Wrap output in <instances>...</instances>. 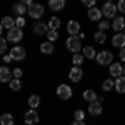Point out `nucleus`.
Listing matches in <instances>:
<instances>
[{
  "label": "nucleus",
  "instance_id": "0eeeda50",
  "mask_svg": "<svg viewBox=\"0 0 125 125\" xmlns=\"http://www.w3.org/2000/svg\"><path fill=\"white\" fill-rule=\"evenodd\" d=\"M67 30L72 37H77V35H80V23L77 20H70L67 23Z\"/></svg>",
  "mask_w": 125,
  "mask_h": 125
},
{
  "label": "nucleus",
  "instance_id": "393cba45",
  "mask_svg": "<svg viewBox=\"0 0 125 125\" xmlns=\"http://www.w3.org/2000/svg\"><path fill=\"white\" fill-rule=\"evenodd\" d=\"M40 105V97L39 95H32L29 98V107H32V110H35Z\"/></svg>",
  "mask_w": 125,
  "mask_h": 125
},
{
  "label": "nucleus",
  "instance_id": "b1692460",
  "mask_svg": "<svg viewBox=\"0 0 125 125\" xmlns=\"http://www.w3.org/2000/svg\"><path fill=\"white\" fill-rule=\"evenodd\" d=\"M0 124L2 125H13V117L10 114H3L0 117Z\"/></svg>",
  "mask_w": 125,
  "mask_h": 125
},
{
  "label": "nucleus",
  "instance_id": "39448f33",
  "mask_svg": "<svg viewBox=\"0 0 125 125\" xmlns=\"http://www.w3.org/2000/svg\"><path fill=\"white\" fill-rule=\"evenodd\" d=\"M22 37H23V33H22V29H12L9 30V35H7V40H10L12 43H17V42H20L22 40Z\"/></svg>",
  "mask_w": 125,
  "mask_h": 125
},
{
  "label": "nucleus",
  "instance_id": "e433bc0d",
  "mask_svg": "<svg viewBox=\"0 0 125 125\" xmlns=\"http://www.w3.org/2000/svg\"><path fill=\"white\" fill-rule=\"evenodd\" d=\"M117 9L120 10L122 13H125V0H120V2L117 3Z\"/></svg>",
  "mask_w": 125,
  "mask_h": 125
},
{
  "label": "nucleus",
  "instance_id": "c03bdc74",
  "mask_svg": "<svg viewBox=\"0 0 125 125\" xmlns=\"http://www.w3.org/2000/svg\"><path fill=\"white\" fill-rule=\"evenodd\" d=\"M124 35H125V30H124Z\"/></svg>",
  "mask_w": 125,
  "mask_h": 125
},
{
  "label": "nucleus",
  "instance_id": "1a4fd4ad",
  "mask_svg": "<svg viewBox=\"0 0 125 125\" xmlns=\"http://www.w3.org/2000/svg\"><path fill=\"white\" fill-rule=\"evenodd\" d=\"M29 15L32 17V19H40V17L43 15V5L35 3L33 7H30L29 9Z\"/></svg>",
  "mask_w": 125,
  "mask_h": 125
},
{
  "label": "nucleus",
  "instance_id": "dca6fc26",
  "mask_svg": "<svg viewBox=\"0 0 125 125\" xmlns=\"http://www.w3.org/2000/svg\"><path fill=\"white\" fill-rule=\"evenodd\" d=\"M48 7L52 10H55V12H58V10H62L65 7V0H50L48 2Z\"/></svg>",
  "mask_w": 125,
  "mask_h": 125
},
{
  "label": "nucleus",
  "instance_id": "412c9836",
  "mask_svg": "<svg viewBox=\"0 0 125 125\" xmlns=\"http://www.w3.org/2000/svg\"><path fill=\"white\" fill-rule=\"evenodd\" d=\"M115 90L118 94H125V77H118L115 80Z\"/></svg>",
  "mask_w": 125,
  "mask_h": 125
},
{
  "label": "nucleus",
  "instance_id": "72a5a7b5",
  "mask_svg": "<svg viewBox=\"0 0 125 125\" xmlns=\"http://www.w3.org/2000/svg\"><path fill=\"white\" fill-rule=\"evenodd\" d=\"M83 117H85V112L83 110H77L75 112V122H83Z\"/></svg>",
  "mask_w": 125,
  "mask_h": 125
},
{
  "label": "nucleus",
  "instance_id": "a19ab883",
  "mask_svg": "<svg viewBox=\"0 0 125 125\" xmlns=\"http://www.w3.org/2000/svg\"><path fill=\"white\" fill-rule=\"evenodd\" d=\"M10 60H13V58L10 57V55H5V57H3V62H5V63H9Z\"/></svg>",
  "mask_w": 125,
  "mask_h": 125
},
{
  "label": "nucleus",
  "instance_id": "4c0bfd02",
  "mask_svg": "<svg viewBox=\"0 0 125 125\" xmlns=\"http://www.w3.org/2000/svg\"><path fill=\"white\" fill-rule=\"evenodd\" d=\"M12 73H13V78H19V80L22 78V70H20V68H15Z\"/></svg>",
  "mask_w": 125,
  "mask_h": 125
},
{
  "label": "nucleus",
  "instance_id": "a878e982",
  "mask_svg": "<svg viewBox=\"0 0 125 125\" xmlns=\"http://www.w3.org/2000/svg\"><path fill=\"white\" fill-rule=\"evenodd\" d=\"M9 85H10V90H15V92H19L20 88H22V83H20L19 78H12L9 82Z\"/></svg>",
  "mask_w": 125,
  "mask_h": 125
},
{
  "label": "nucleus",
  "instance_id": "58836bf2",
  "mask_svg": "<svg viewBox=\"0 0 125 125\" xmlns=\"http://www.w3.org/2000/svg\"><path fill=\"white\" fill-rule=\"evenodd\" d=\"M83 5L90 7V9H94V5H95V0H83Z\"/></svg>",
  "mask_w": 125,
  "mask_h": 125
},
{
  "label": "nucleus",
  "instance_id": "79ce46f5",
  "mask_svg": "<svg viewBox=\"0 0 125 125\" xmlns=\"http://www.w3.org/2000/svg\"><path fill=\"white\" fill-rule=\"evenodd\" d=\"M72 125H85V124H83V122H73Z\"/></svg>",
  "mask_w": 125,
  "mask_h": 125
},
{
  "label": "nucleus",
  "instance_id": "37998d69",
  "mask_svg": "<svg viewBox=\"0 0 125 125\" xmlns=\"http://www.w3.org/2000/svg\"><path fill=\"white\" fill-rule=\"evenodd\" d=\"M124 77H125V67H124Z\"/></svg>",
  "mask_w": 125,
  "mask_h": 125
},
{
  "label": "nucleus",
  "instance_id": "f03ea898",
  "mask_svg": "<svg viewBox=\"0 0 125 125\" xmlns=\"http://www.w3.org/2000/svg\"><path fill=\"white\" fill-rule=\"evenodd\" d=\"M65 45H67V48L70 50V52H73V53H78L80 48H82V43H80L78 37H70V39H67Z\"/></svg>",
  "mask_w": 125,
  "mask_h": 125
},
{
  "label": "nucleus",
  "instance_id": "9d476101",
  "mask_svg": "<svg viewBox=\"0 0 125 125\" xmlns=\"http://www.w3.org/2000/svg\"><path fill=\"white\" fill-rule=\"evenodd\" d=\"M10 57L13 58V60H23L25 58V50H23V47L15 45V47L10 50Z\"/></svg>",
  "mask_w": 125,
  "mask_h": 125
},
{
  "label": "nucleus",
  "instance_id": "2eb2a0df",
  "mask_svg": "<svg viewBox=\"0 0 125 125\" xmlns=\"http://www.w3.org/2000/svg\"><path fill=\"white\" fill-rule=\"evenodd\" d=\"M48 23H43V22H39V23H35V27H33V32L37 33V35H43V33H48Z\"/></svg>",
  "mask_w": 125,
  "mask_h": 125
},
{
  "label": "nucleus",
  "instance_id": "f3484780",
  "mask_svg": "<svg viewBox=\"0 0 125 125\" xmlns=\"http://www.w3.org/2000/svg\"><path fill=\"white\" fill-rule=\"evenodd\" d=\"M2 29H7V30L15 29V20L12 17H3L2 19Z\"/></svg>",
  "mask_w": 125,
  "mask_h": 125
},
{
  "label": "nucleus",
  "instance_id": "5701e85b",
  "mask_svg": "<svg viewBox=\"0 0 125 125\" xmlns=\"http://www.w3.org/2000/svg\"><path fill=\"white\" fill-rule=\"evenodd\" d=\"M83 98H85L87 102H90V104L98 100V98H97V94L94 92V90H85V92H83Z\"/></svg>",
  "mask_w": 125,
  "mask_h": 125
},
{
  "label": "nucleus",
  "instance_id": "f8f14e48",
  "mask_svg": "<svg viewBox=\"0 0 125 125\" xmlns=\"http://www.w3.org/2000/svg\"><path fill=\"white\" fill-rule=\"evenodd\" d=\"M112 29L115 30V33H120V30H125L124 17H115V19H114V23H112Z\"/></svg>",
  "mask_w": 125,
  "mask_h": 125
},
{
  "label": "nucleus",
  "instance_id": "423d86ee",
  "mask_svg": "<svg viewBox=\"0 0 125 125\" xmlns=\"http://www.w3.org/2000/svg\"><path fill=\"white\" fill-rule=\"evenodd\" d=\"M57 95L62 98V100H68L70 97H72V88L68 85H58V88H57Z\"/></svg>",
  "mask_w": 125,
  "mask_h": 125
},
{
  "label": "nucleus",
  "instance_id": "7ed1b4c3",
  "mask_svg": "<svg viewBox=\"0 0 125 125\" xmlns=\"http://www.w3.org/2000/svg\"><path fill=\"white\" fill-rule=\"evenodd\" d=\"M117 5H114L112 2H107V3H104V7H102V13L105 15L107 19H114L117 13Z\"/></svg>",
  "mask_w": 125,
  "mask_h": 125
},
{
  "label": "nucleus",
  "instance_id": "4468645a",
  "mask_svg": "<svg viewBox=\"0 0 125 125\" xmlns=\"http://www.w3.org/2000/svg\"><path fill=\"white\" fill-rule=\"evenodd\" d=\"M122 73H124V67L120 63H112L110 65V75L112 77L118 78V77H122Z\"/></svg>",
  "mask_w": 125,
  "mask_h": 125
},
{
  "label": "nucleus",
  "instance_id": "f704fd0d",
  "mask_svg": "<svg viewBox=\"0 0 125 125\" xmlns=\"http://www.w3.org/2000/svg\"><path fill=\"white\" fill-rule=\"evenodd\" d=\"M98 29H100V32H105L107 29H110V23H108L107 20H104V22H100V25H98Z\"/></svg>",
  "mask_w": 125,
  "mask_h": 125
},
{
  "label": "nucleus",
  "instance_id": "f257e3e1",
  "mask_svg": "<svg viewBox=\"0 0 125 125\" xmlns=\"http://www.w3.org/2000/svg\"><path fill=\"white\" fill-rule=\"evenodd\" d=\"M97 63L98 65H112V60H114V55L110 53V52H100V53H97Z\"/></svg>",
  "mask_w": 125,
  "mask_h": 125
},
{
  "label": "nucleus",
  "instance_id": "6ab92c4d",
  "mask_svg": "<svg viewBox=\"0 0 125 125\" xmlns=\"http://www.w3.org/2000/svg\"><path fill=\"white\" fill-rule=\"evenodd\" d=\"M102 15H104V13H102V10L97 9V7H94V9L88 10V19H90V20H100Z\"/></svg>",
  "mask_w": 125,
  "mask_h": 125
},
{
  "label": "nucleus",
  "instance_id": "20e7f679",
  "mask_svg": "<svg viewBox=\"0 0 125 125\" xmlns=\"http://www.w3.org/2000/svg\"><path fill=\"white\" fill-rule=\"evenodd\" d=\"M102 102H104V98H98L97 102H92L90 107H88V114L94 117H98L102 114Z\"/></svg>",
  "mask_w": 125,
  "mask_h": 125
},
{
  "label": "nucleus",
  "instance_id": "ddd939ff",
  "mask_svg": "<svg viewBox=\"0 0 125 125\" xmlns=\"http://www.w3.org/2000/svg\"><path fill=\"white\" fill-rule=\"evenodd\" d=\"M112 43H114V47L125 48V35L124 33H115L114 39H112Z\"/></svg>",
  "mask_w": 125,
  "mask_h": 125
},
{
  "label": "nucleus",
  "instance_id": "aec40b11",
  "mask_svg": "<svg viewBox=\"0 0 125 125\" xmlns=\"http://www.w3.org/2000/svg\"><path fill=\"white\" fill-rule=\"evenodd\" d=\"M40 52L45 53V55H50V53L53 52V43H52V42H43V43L40 45Z\"/></svg>",
  "mask_w": 125,
  "mask_h": 125
},
{
  "label": "nucleus",
  "instance_id": "473e14b6",
  "mask_svg": "<svg viewBox=\"0 0 125 125\" xmlns=\"http://www.w3.org/2000/svg\"><path fill=\"white\" fill-rule=\"evenodd\" d=\"M15 27H17V29L25 27V19H23V17H17V19H15Z\"/></svg>",
  "mask_w": 125,
  "mask_h": 125
},
{
  "label": "nucleus",
  "instance_id": "7c9ffc66",
  "mask_svg": "<svg viewBox=\"0 0 125 125\" xmlns=\"http://www.w3.org/2000/svg\"><path fill=\"white\" fill-rule=\"evenodd\" d=\"M72 62H73V65L78 67L82 62H83V55L82 53H73V58H72Z\"/></svg>",
  "mask_w": 125,
  "mask_h": 125
},
{
  "label": "nucleus",
  "instance_id": "c85d7f7f",
  "mask_svg": "<svg viewBox=\"0 0 125 125\" xmlns=\"http://www.w3.org/2000/svg\"><path fill=\"white\" fill-rule=\"evenodd\" d=\"M83 57L94 58V57H97V53H95V50H94L92 47H83Z\"/></svg>",
  "mask_w": 125,
  "mask_h": 125
},
{
  "label": "nucleus",
  "instance_id": "9b49d317",
  "mask_svg": "<svg viewBox=\"0 0 125 125\" xmlns=\"http://www.w3.org/2000/svg\"><path fill=\"white\" fill-rule=\"evenodd\" d=\"M39 122V114H37V110H29L27 114H25V124L27 125H33Z\"/></svg>",
  "mask_w": 125,
  "mask_h": 125
},
{
  "label": "nucleus",
  "instance_id": "bb28decb",
  "mask_svg": "<svg viewBox=\"0 0 125 125\" xmlns=\"http://www.w3.org/2000/svg\"><path fill=\"white\" fill-rule=\"evenodd\" d=\"M102 88L105 90V92H110L112 88H115V80H104V83H102Z\"/></svg>",
  "mask_w": 125,
  "mask_h": 125
},
{
  "label": "nucleus",
  "instance_id": "c9c22d12",
  "mask_svg": "<svg viewBox=\"0 0 125 125\" xmlns=\"http://www.w3.org/2000/svg\"><path fill=\"white\" fill-rule=\"evenodd\" d=\"M0 52H2V53H5V52H7V39H2V40H0Z\"/></svg>",
  "mask_w": 125,
  "mask_h": 125
},
{
  "label": "nucleus",
  "instance_id": "cd10ccee",
  "mask_svg": "<svg viewBox=\"0 0 125 125\" xmlns=\"http://www.w3.org/2000/svg\"><path fill=\"white\" fill-rule=\"evenodd\" d=\"M58 27H60V20L57 17H52L48 20V29L50 30H58Z\"/></svg>",
  "mask_w": 125,
  "mask_h": 125
},
{
  "label": "nucleus",
  "instance_id": "a211bd4d",
  "mask_svg": "<svg viewBox=\"0 0 125 125\" xmlns=\"http://www.w3.org/2000/svg\"><path fill=\"white\" fill-rule=\"evenodd\" d=\"M12 75H13V73H10V68L9 67H2L0 68V80H2V82H10V80H12Z\"/></svg>",
  "mask_w": 125,
  "mask_h": 125
},
{
  "label": "nucleus",
  "instance_id": "ea45409f",
  "mask_svg": "<svg viewBox=\"0 0 125 125\" xmlns=\"http://www.w3.org/2000/svg\"><path fill=\"white\" fill-rule=\"evenodd\" d=\"M118 57H120V60H124V62H125V48H120V53H118Z\"/></svg>",
  "mask_w": 125,
  "mask_h": 125
},
{
  "label": "nucleus",
  "instance_id": "c756f323",
  "mask_svg": "<svg viewBox=\"0 0 125 125\" xmlns=\"http://www.w3.org/2000/svg\"><path fill=\"white\" fill-rule=\"evenodd\" d=\"M94 39H95V42H98V43H104V42L107 40V37H105V32H100V30H98V32H97L95 35H94Z\"/></svg>",
  "mask_w": 125,
  "mask_h": 125
},
{
  "label": "nucleus",
  "instance_id": "6e6552de",
  "mask_svg": "<svg viewBox=\"0 0 125 125\" xmlns=\"http://www.w3.org/2000/svg\"><path fill=\"white\" fill-rule=\"evenodd\" d=\"M83 77V70L80 67H73L70 72H68V78L72 80V82H80Z\"/></svg>",
  "mask_w": 125,
  "mask_h": 125
},
{
  "label": "nucleus",
  "instance_id": "2f4dec72",
  "mask_svg": "<svg viewBox=\"0 0 125 125\" xmlns=\"http://www.w3.org/2000/svg\"><path fill=\"white\" fill-rule=\"evenodd\" d=\"M47 39H48V42H55V40L58 39V32L57 30H48Z\"/></svg>",
  "mask_w": 125,
  "mask_h": 125
},
{
  "label": "nucleus",
  "instance_id": "4be33fe9",
  "mask_svg": "<svg viewBox=\"0 0 125 125\" xmlns=\"http://www.w3.org/2000/svg\"><path fill=\"white\" fill-rule=\"evenodd\" d=\"M13 12L19 13V17H22V15H23L25 12H29V10H27V5L22 2V3H15V5H13Z\"/></svg>",
  "mask_w": 125,
  "mask_h": 125
}]
</instances>
